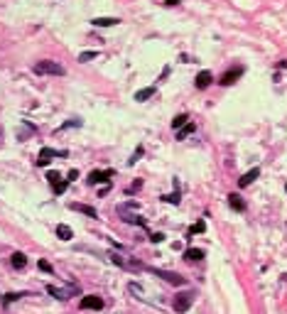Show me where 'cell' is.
<instances>
[{"label":"cell","instance_id":"6da1fadb","mask_svg":"<svg viewBox=\"0 0 287 314\" xmlns=\"http://www.w3.org/2000/svg\"><path fill=\"white\" fill-rule=\"evenodd\" d=\"M34 74H47V76H64L66 71H64V66L57 64V61H52V59H42V61H37L34 64Z\"/></svg>","mask_w":287,"mask_h":314},{"label":"cell","instance_id":"7a4b0ae2","mask_svg":"<svg viewBox=\"0 0 287 314\" xmlns=\"http://www.w3.org/2000/svg\"><path fill=\"white\" fill-rule=\"evenodd\" d=\"M152 275H157V278H162L165 283H170V285H177V287H184L187 285V280L182 278V275H177V273H170V270H160V268H147Z\"/></svg>","mask_w":287,"mask_h":314},{"label":"cell","instance_id":"3957f363","mask_svg":"<svg viewBox=\"0 0 287 314\" xmlns=\"http://www.w3.org/2000/svg\"><path fill=\"white\" fill-rule=\"evenodd\" d=\"M192 300H194V295H192V292H179V295H174V300H172L174 312L184 314L189 307H192Z\"/></svg>","mask_w":287,"mask_h":314},{"label":"cell","instance_id":"277c9868","mask_svg":"<svg viewBox=\"0 0 287 314\" xmlns=\"http://www.w3.org/2000/svg\"><path fill=\"white\" fill-rule=\"evenodd\" d=\"M113 170H93L88 174V184H101V182H111Z\"/></svg>","mask_w":287,"mask_h":314},{"label":"cell","instance_id":"5b68a950","mask_svg":"<svg viewBox=\"0 0 287 314\" xmlns=\"http://www.w3.org/2000/svg\"><path fill=\"white\" fill-rule=\"evenodd\" d=\"M66 152H59V150H49V147H44L42 152H39V157H37V165H49L52 162V157H64Z\"/></svg>","mask_w":287,"mask_h":314},{"label":"cell","instance_id":"8992f818","mask_svg":"<svg viewBox=\"0 0 287 314\" xmlns=\"http://www.w3.org/2000/svg\"><path fill=\"white\" fill-rule=\"evenodd\" d=\"M243 76V66H236V69H231V71H226L224 76H221V81L219 84L221 86H231V84H236V79H241Z\"/></svg>","mask_w":287,"mask_h":314},{"label":"cell","instance_id":"52a82bcc","mask_svg":"<svg viewBox=\"0 0 287 314\" xmlns=\"http://www.w3.org/2000/svg\"><path fill=\"white\" fill-rule=\"evenodd\" d=\"M81 310H103V300L91 295V297H84L81 300Z\"/></svg>","mask_w":287,"mask_h":314},{"label":"cell","instance_id":"ba28073f","mask_svg":"<svg viewBox=\"0 0 287 314\" xmlns=\"http://www.w3.org/2000/svg\"><path fill=\"white\" fill-rule=\"evenodd\" d=\"M258 177H260V167H253V170H248L241 179H238V187H248V184H253Z\"/></svg>","mask_w":287,"mask_h":314},{"label":"cell","instance_id":"9c48e42d","mask_svg":"<svg viewBox=\"0 0 287 314\" xmlns=\"http://www.w3.org/2000/svg\"><path fill=\"white\" fill-rule=\"evenodd\" d=\"M118 214L123 216V221H128V224H138V226H145L143 216H135V214H128V209L125 206H118Z\"/></svg>","mask_w":287,"mask_h":314},{"label":"cell","instance_id":"30bf717a","mask_svg":"<svg viewBox=\"0 0 287 314\" xmlns=\"http://www.w3.org/2000/svg\"><path fill=\"white\" fill-rule=\"evenodd\" d=\"M74 211H79V214H84L88 219H98V214H96V209L93 206H86V204H69Z\"/></svg>","mask_w":287,"mask_h":314},{"label":"cell","instance_id":"8fae6325","mask_svg":"<svg viewBox=\"0 0 287 314\" xmlns=\"http://www.w3.org/2000/svg\"><path fill=\"white\" fill-rule=\"evenodd\" d=\"M211 81H214L211 71H199V74H197V88H209Z\"/></svg>","mask_w":287,"mask_h":314},{"label":"cell","instance_id":"7c38bea8","mask_svg":"<svg viewBox=\"0 0 287 314\" xmlns=\"http://www.w3.org/2000/svg\"><path fill=\"white\" fill-rule=\"evenodd\" d=\"M118 22H120L118 17H93L91 20V25H96V27H113Z\"/></svg>","mask_w":287,"mask_h":314},{"label":"cell","instance_id":"4fadbf2b","mask_svg":"<svg viewBox=\"0 0 287 314\" xmlns=\"http://www.w3.org/2000/svg\"><path fill=\"white\" fill-rule=\"evenodd\" d=\"M10 265H12L15 270H22V268L27 265V256H25V253H12V258H10Z\"/></svg>","mask_w":287,"mask_h":314},{"label":"cell","instance_id":"5bb4252c","mask_svg":"<svg viewBox=\"0 0 287 314\" xmlns=\"http://www.w3.org/2000/svg\"><path fill=\"white\" fill-rule=\"evenodd\" d=\"M229 206L233 211H246V201L241 199L238 194H229Z\"/></svg>","mask_w":287,"mask_h":314},{"label":"cell","instance_id":"9a60e30c","mask_svg":"<svg viewBox=\"0 0 287 314\" xmlns=\"http://www.w3.org/2000/svg\"><path fill=\"white\" fill-rule=\"evenodd\" d=\"M204 231H206V221H204V219H199V221H197L192 229L187 231V238H192V236H197V233H204Z\"/></svg>","mask_w":287,"mask_h":314},{"label":"cell","instance_id":"2e32d148","mask_svg":"<svg viewBox=\"0 0 287 314\" xmlns=\"http://www.w3.org/2000/svg\"><path fill=\"white\" fill-rule=\"evenodd\" d=\"M57 236L61 238V241H71V238H74L71 229H69V226H64V224H59V226H57Z\"/></svg>","mask_w":287,"mask_h":314},{"label":"cell","instance_id":"e0dca14e","mask_svg":"<svg viewBox=\"0 0 287 314\" xmlns=\"http://www.w3.org/2000/svg\"><path fill=\"white\" fill-rule=\"evenodd\" d=\"M152 93H155V88H152V86H147V88H140V91L135 93V101H147V98H152Z\"/></svg>","mask_w":287,"mask_h":314},{"label":"cell","instance_id":"ac0fdd59","mask_svg":"<svg viewBox=\"0 0 287 314\" xmlns=\"http://www.w3.org/2000/svg\"><path fill=\"white\" fill-rule=\"evenodd\" d=\"M184 258H187V260H194V263H197V260H201V258H204V251H201V248H189V251L184 253Z\"/></svg>","mask_w":287,"mask_h":314},{"label":"cell","instance_id":"d6986e66","mask_svg":"<svg viewBox=\"0 0 287 314\" xmlns=\"http://www.w3.org/2000/svg\"><path fill=\"white\" fill-rule=\"evenodd\" d=\"M47 292H49V295H54V297H57V300H69V292H66V290H57V287H47Z\"/></svg>","mask_w":287,"mask_h":314},{"label":"cell","instance_id":"ffe728a7","mask_svg":"<svg viewBox=\"0 0 287 314\" xmlns=\"http://www.w3.org/2000/svg\"><path fill=\"white\" fill-rule=\"evenodd\" d=\"M192 130H194V125H192V123H189V125H182V128L177 130V140H184V138H187Z\"/></svg>","mask_w":287,"mask_h":314},{"label":"cell","instance_id":"44dd1931","mask_svg":"<svg viewBox=\"0 0 287 314\" xmlns=\"http://www.w3.org/2000/svg\"><path fill=\"white\" fill-rule=\"evenodd\" d=\"M187 123H189V118H187V115H177V118L172 120V128H174V130H179V128H182V125H187Z\"/></svg>","mask_w":287,"mask_h":314},{"label":"cell","instance_id":"7402d4cb","mask_svg":"<svg viewBox=\"0 0 287 314\" xmlns=\"http://www.w3.org/2000/svg\"><path fill=\"white\" fill-rule=\"evenodd\" d=\"M98 57V52H84L81 57H79V61H91V59Z\"/></svg>","mask_w":287,"mask_h":314},{"label":"cell","instance_id":"603a6c76","mask_svg":"<svg viewBox=\"0 0 287 314\" xmlns=\"http://www.w3.org/2000/svg\"><path fill=\"white\" fill-rule=\"evenodd\" d=\"M162 201H167V204H179V192H174L170 197H162Z\"/></svg>","mask_w":287,"mask_h":314},{"label":"cell","instance_id":"cb8c5ba5","mask_svg":"<svg viewBox=\"0 0 287 314\" xmlns=\"http://www.w3.org/2000/svg\"><path fill=\"white\" fill-rule=\"evenodd\" d=\"M37 265H39V270H42V273H52V265H49L47 260H39Z\"/></svg>","mask_w":287,"mask_h":314},{"label":"cell","instance_id":"d4e9b609","mask_svg":"<svg viewBox=\"0 0 287 314\" xmlns=\"http://www.w3.org/2000/svg\"><path fill=\"white\" fill-rule=\"evenodd\" d=\"M140 155H143V147H138V150H135V155H133V157H130V160H128V165H135V162H138V157H140Z\"/></svg>","mask_w":287,"mask_h":314},{"label":"cell","instance_id":"484cf974","mask_svg":"<svg viewBox=\"0 0 287 314\" xmlns=\"http://www.w3.org/2000/svg\"><path fill=\"white\" fill-rule=\"evenodd\" d=\"M150 241H152V243H162V241H165V236H162V233H152V236H150Z\"/></svg>","mask_w":287,"mask_h":314},{"label":"cell","instance_id":"4316f807","mask_svg":"<svg viewBox=\"0 0 287 314\" xmlns=\"http://www.w3.org/2000/svg\"><path fill=\"white\" fill-rule=\"evenodd\" d=\"M76 177H79V170H71L69 174H66V182H74Z\"/></svg>","mask_w":287,"mask_h":314},{"label":"cell","instance_id":"83f0119b","mask_svg":"<svg viewBox=\"0 0 287 314\" xmlns=\"http://www.w3.org/2000/svg\"><path fill=\"white\" fill-rule=\"evenodd\" d=\"M177 2H179V0H167V5H177Z\"/></svg>","mask_w":287,"mask_h":314},{"label":"cell","instance_id":"f1b7e54d","mask_svg":"<svg viewBox=\"0 0 287 314\" xmlns=\"http://www.w3.org/2000/svg\"><path fill=\"white\" fill-rule=\"evenodd\" d=\"M285 189H287V184H285Z\"/></svg>","mask_w":287,"mask_h":314},{"label":"cell","instance_id":"f546056e","mask_svg":"<svg viewBox=\"0 0 287 314\" xmlns=\"http://www.w3.org/2000/svg\"><path fill=\"white\" fill-rule=\"evenodd\" d=\"M0 135H2V133H0Z\"/></svg>","mask_w":287,"mask_h":314}]
</instances>
